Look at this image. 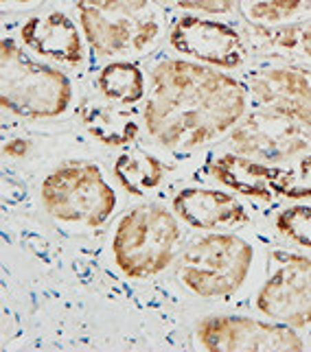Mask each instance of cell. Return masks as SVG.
Segmentation results:
<instances>
[{
  "mask_svg": "<svg viewBox=\"0 0 311 352\" xmlns=\"http://www.w3.org/2000/svg\"><path fill=\"white\" fill-rule=\"evenodd\" d=\"M197 339L211 352H296L305 348L292 326L242 315H213L202 320Z\"/></svg>",
  "mask_w": 311,
  "mask_h": 352,
  "instance_id": "8",
  "label": "cell"
},
{
  "mask_svg": "<svg viewBox=\"0 0 311 352\" xmlns=\"http://www.w3.org/2000/svg\"><path fill=\"white\" fill-rule=\"evenodd\" d=\"M307 7L311 0H257L246 7V16L257 24H279L301 16Z\"/></svg>",
  "mask_w": 311,
  "mask_h": 352,
  "instance_id": "18",
  "label": "cell"
},
{
  "mask_svg": "<svg viewBox=\"0 0 311 352\" xmlns=\"http://www.w3.org/2000/svg\"><path fill=\"white\" fill-rule=\"evenodd\" d=\"M99 94L121 105H134L145 96V77L142 70L131 62H112L97 75Z\"/></svg>",
  "mask_w": 311,
  "mask_h": 352,
  "instance_id": "17",
  "label": "cell"
},
{
  "mask_svg": "<svg viewBox=\"0 0 311 352\" xmlns=\"http://www.w3.org/2000/svg\"><path fill=\"white\" fill-rule=\"evenodd\" d=\"M263 35H266L272 46L281 48V51L311 59V22L309 20L294 22V24L277 27V29H263Z\"/></svg>",
  "mask_w": 311,
  "mask_h": 352,
  "instance_id": "19",
  "label": "cell"
},
{
  "mask_svg": "<svg viewBox=\"0 0 311 352\" xmlns=\"http://www.w3.org/2000/svg\"><path fill=\"white\" fill-rule=\"evenodd\" d=\"M255 250L237 234L213 232L184 250L178 278L200 298H226L246 283Z\"/></svg>",
  "mask_w": 311,
  "mask_h": 352,
  "instance_id": "6",
  "label": "cell"
},
{
  "mask_svg": "<svg viewBox=\"0 0 311 352\" xmlns=\"http://www.w3.org/2000/svg\"><path fill=\"white\" fill-rule=\"evenodd\" d=\"M162 3L202 14H230L235 9V0H162Z\"/></svg>",
  "mask_w": 311,
  "mask_h": 352,
  "instance_id": "22",
  "label": "cell"
},
{
  "mask_svg": "<svg viewBox=\"0 0 311 352\" xmlns=\"http://www.w3.org/2000/svg\"><path fill=\"white\" fill-rule=\"evenodd\" d=\"M77 16L101 57H142L164 33V11L156 0H79Z\"/></svg>",
  "mask_w": 311,
  "mask_h": 352,
  "instance_id": "2",
  "label": "cell"
},
{
  "mask_svg": "<svg viewBox=\"0 0 311 352\" xmlns=\"http://www.w3.org/2000/svg\"><path fill=\"white\" fill-rule=\"evenodd\" d=\"M211 173L239 195L270 201L272 195H277L274 182H277L281 168L268 166L242 153H224L211 162Z\"/></svg>",
  "mask_w": 311,
  "mask_h": 352,
  "instance_id": "14",
  "label": "cell"
},
{
  "mask_svg": "<svg viewBox=\"0 0 311 352\" xmlns=\"http://www.w3.org/2000/svg\"><path fill=\"white\" fill-rule=\"evenodd\" d=\"M173 212L197 230H217L248 221L242 201L230 192L213 188H182L173 197Z\"/></svg>",
  "mask_w": 311,
  "mask_h": 352,
  "instance_id": "13",
  "label": "cell"
},
{
  "mask_svg": "<svg viewBox=\"0 0 311 352\" xmlns=\"http://www.w3.org/2000/svg\"><path fill=\"white\" fill-rule=\"evenodd\" d=\"M29 149H31V144H29L27 140H20V138L9 140V142L5 144V153L14 155V157H25Z\"/></svg>",
  "mask_w": 311,
  "mask_h": 352,
  "instance_id": "23",
  "label": "cell"
},
{
  "mask_svg": "<svg viewBox=\"0 0 311 352\" xmlns=\"http://www.w3.org/2000/svg\"><path fill=\"white\" fill-rule=\"evenodd\" d=\"M169 44L178 53L217 68H239L248 57L244 38L219 20L182 16L169 29Z\"/></svg>",
  "mask_w": 311,
  "mask_h": 352,
  "instance_id": "10",
  "label": "cell"
},
{
  "mask_svg": "<svg viewBox=\"0 0 311 352\" xmlns=\"http://www.w3.org/2000/svg\"><path fill=\"white\" fill-rule=\"evenodd\" d=\"M0 70V101L18 116L55 118L73 101V83L64 72L35 62L11 38L3 40Z\"/></svg>",
  "mask_w": 311,
  "mask_h": 352,
  "instance_id": "3",
  "label": "cell"
},
{
  "mask_svg": "<svg viewBox=\"0 0 311 352\" xmlns=\"http://www.w3.org/2000/svg\"><path fill=\"white\" fill-rule=\"evenodd\" d=\"M257 309L272 318L305 329L311 324V258L292 252L272 254V272L257 294Z\"/></svg>",
  "mask_w": 311,
  "mask_h": 352,
  "instance_id": "7",
  "label": "cell"
},
{
  "mask_svg": "<svg viewBox=\"0 0 311 352\" xmlns=\"http://www.w3.org/2000/svg\"><path fill=\"white\" fill-rule=\"evenodd\" d=\"M180 226L160 204H142L121 217L112 239L118 270L129 278H149L171 265Z\"/></svg>",
  "mask_w": 311,
  "mask_h": 352,
  "instance_id": "4",
  "label": "cell"
},
{
  "mask_svg": "<svg viewBox=\"0 0 311 352\" xmlns=\"http://www.w3.org/2000/svg\"><path fill=\"white\" fill-rule=\"evenodd\" d=\"M277 230L303 248H311V206H292L277 217Z\"/></svg>",
  "mask_w": 311,
  "mask_h": 352,
  "instance_id": "21",
  "label": "cell"
},
{
  "mask_svg": "<svg viewBox=\"0 0 311 352\" xmlns=\"http://www.w3.org/2000/svg\"><path fill=\"white\" fill-rule=\"evenodd\" d=\"M20 38L31 51L64 66H79L86 57L77 24L64 11H49L29 18L20 29Z\"/></svg>",
  "mask_w": 311,
  "mask_h": 352,
  "instance_id": "12",
  "label": "cell"
},
{
  "mask_svg": "<svg viewBox=\"0 0 311 352\" xmlns=\"http://www.w3.org/2000/svg\"><path fill=\"white\" fill-rule=\"evenodd\" d=\"M250 90L270 110L311 127V68L266 66L250 72Z\"/></svg>",
  "mask_w": 311,
  "mask_h": 352,
  "instance_id": "11",
  "label": "cell"
},
{
  "mask_svg": "<svg viewBox=\"0 0 311 352\" xmlns=\"http://www.w3.org/2000/svg\"><path fill=\"white\" fill-rule=\"evenodd\" d=\"M114 175L127 192L145 197L162 182L164 164L145 149H129L116 157Z\"/></svg>",
  "mask_w": 311,
  "mask_h": 352,
  "instance_id": "16",
  "label": "cell"
},
{
  "mask_svg": "<svg viewBox=\"0 0 311 352\" xmlns=\"http://www.w3.org/2000/svg\"><path fill=\"white\" fill-rule=\"evenodd\" d=\"M246 112L237 79L186 59H162L151 70L145 99L149 136L173 151H193L233 129Z\"/></svg>",
  "mask_w": 311,
  "mask_h": 352,
  "instance_id": "1",
  "label": "cell"
},
{
  "mask_svg": "<svg viewBox=\"0 0 311 352\" xmlns=\"http://www.w3.org/2000/svg\"><path fill=\"white\" fill-rule=\"evenodd\" d=\"M5 9H16V11H22V9H29V7H35L40 5L42 0H0Z\"/></svg>",
  "mask_w": 311,
  "mask_h": 352,
  "instance_id": "24",
  "label": "cell"
},
{
  "mask_svg": "<svg viewBox=\"0 0 311 352\" xmlns=\"http://www.w3.org/2000/svg\"><path fill=\"white\" fill-rule=\"evenodd\" d=\"M235 153L268 162H283L303 153L311 144V133L298 120L274 110L248 114L230 133Z\"/></svg>",
  "mask_w": 311,
  "mask_h": 352,
  "instance_id": "9",
  "label": "cell"
},
{
  "mask_svg": "<svg viewBox=\"0 0 311 352\" xmlns=\"http://www.w3.org/2000/svg\"><path fill=\"white\" fill-rule=\"evenodd\" d=\"M46 212L64 223L99 228L116 210V192L92 162H64L42 182Z\"/></svg>",
  "mask_w": 311,
  "mask_h": 352,
  "instance_id": "5",
  "label": "cell"
},
{
  "mask_svg": "<svg viewBox=\"0 0 311 352\" xmlns=\"http://www.w3.org/2000/svg\"><path fill=\"white\" fill-rule=\"evenodd\" d=\"M274 192L290 199L311 197V155L303 157L294 168H281L274 182Z\"/></svg>",
  "mask_w": 311,
  "mask_h": 352,
  "instance_id": "20",
  "label": "cell"
},
{
  "mask_svg": "<svg viewBox=\"0 0 311 352\" xmlns=\"http://www.w3.org/2000/svg\"><path fill=\"white\" fill-rule=\"evenodd\" d=\"M79 114L86 129L94 138L110 147H123L138 136V118L136 112L127 105H121L112 99L88 96L83 99Z\"/></svg>",
  "mask_w": 311,
  "mask_h": 352,
  "instance_id": "15",
  "label": "cell"
}]
</instances>
